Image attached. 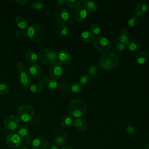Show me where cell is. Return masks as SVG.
<instances>
[{
	"mask_svg": "<svg viewBox=\"0 0 149 149\" xmlns=\"http://www.w3.org/2000/svg\"><path fill=\"white\" fill-rule=\"evenodd\" d=\"M147 10V6L144 3H137L133 9V12L136 17L144 15Z\"/></svg>",
	"mask_w": 149,
	"mask_h": 149,
	"instance_id": "17",
	"label": "cell"
},
{
	"mask_svg": "<svg viewBox=\"0 0 149 149\" xmlns=\"http://www.w3.org/2000/svg\"><path fill=\"white\" fill-rule=\"evenodd\" d=\"M90 28L92 33H93L94 34H98L101 32V29L97 23H91L90 26Z\"/></svg>",
	"mask_w": 149,
	"mask_h": 149,
	"instance_id": "34",
	"label": "cell"
},
{
	"mask_svg": "<svg viewBox=\"0 0 149 149\" xmlns=\"http://www.w3.org/2000/svg\"><path fill=\"white\" fill-rule=\"evenodd\" d=\"M3 125L6 129L13 130L18 127L19 125V119L14 115H8L4 119Z\"/></svg>",
	"mask_w": 149,
	"mask_h": 149,
	"instance_id": "9",
	"label": "cell"
},
{
	"mask_svg": "<svg viewBox=\"0 0 149 149\" xmlns=\"http://www.w3.org/2000/svg\"><path fill=\"white\" fill-rule=\"evenodd\" d=\"M31 7L34 9L40 10L44 8V5L40 2H34L31 4Z\"/></svg>",
	"mask_w": 149,
	"mask_h": 149,
	"instance_id": "37",
	"label": "cell"
},
{
	"mask_svg": "<svg viewBox=\"0 0 149 149\" xmlns=\"http://www.w3.org/2000/svg\"><path fill=\"white\" fill-rule=\"evenodd\" d=\"M137 22H138V19L137 18V17L136 16H133L130 17L129 20H128V24L130 26V27H135L137 24Z\"/></svg>",
	"mask_w": 149,
	"mask_h": 149,
	"instance_id": "36",
	"label": "cell"
},
{
	"mask_svg": "<svg viewBox=\"0 0 149 149\" xmlns=\"http://www.w3.org/2000/svg\"><path fill=\"white\" fill-rule=\"evenodd\" d=\"M17 133L18 135L23 137L24 136L29 135V129L26 126H22L19 127L17 130Z\"/></svg>",
	"mask_w": 149,
	"mask_h": 149,
	"instance_id": "32",
	"label": "cell"
},
{
	"mask_svg": "<svg viewBox=\"0 0 149 149\" xmlns=\"http://www.w3.org/2000/svg\"><path fill=\"white\" fill-rule=\"evenodd\" d=\"M126 45L129 50L134 51L138 50L140 48L141 44L138 40L134 39H129L126 44Z\"/></svg>",
	"mask_w": 149,
	"mask_h": 149,
	"instance_id": "20",
	"label": "cell"
},
{
	"mask_svg": "<svg viewBox=\"0 0 149 149\" xmlns=\"http://www.w3.org/2000/svg\"><path fill=\"white\" fill-rule=\"evenodd\" d=\"M57 81L55 79H48L47 83V86L49 90H53L57 87Z\"/></svg>",
	"mask_w": 149,
	"mask_h": 149,
	"instance_id": "31",
	"label": "cell"
},
{
	"mask_svg": "<svg viewBox=\"0 0 149 149\" xmlns=\"http://www.w3.org/2000/svg\"><path fill=\"white\" fill-rule=\"evenodd\" d=\"M99 62L103 69L111 70L116 68L118 65L119 58L113 52H106L100 56Z\"/></svg>",
	"mask_w": 149,
	"mask_h": 149,
	"instance_id": "1",
	"label": "cell"
},
{
	"mask_svg": "<svg viewBox=\"0 0 149 149\" xmlns=\"http://www.w3.org/2000/svg\"><path fill=\"white\" fill-rule=\"evenodd\" d=\"M34 111L32 106L30 105H23L19 107L17 110V115L20 120L27 122L31 119L34 116Z\"/></svg>",
	"mask_w": 149,
	"mask_h": 149,
	"instance_id": "5",
	"label": "cell"
},
{
	"mask_svg": "<svg viewBox=\"0 0 149 149\" xmlns=\"http://www.w3.org/2000/svg\"><path fill=\"white\" fill-rule=\"evenodd\" d=\"M146 149H149V144H147L146 147Z\"/></svg>",
	"mask_w": 149,
	"mask_h": 149,
	"instance_id": "49",
	"label": "cell"
},
{
	"mask_svg": "<svg viewBox=\"0 0 149 149\" xmlns=\"http://www.w3.org/2000/svg\"><path fill=\"white\" fill-rule=\"evenodd\" d=\"M5 141L9 147L13 148H19L22 144V137L19 135L14 133L8 134L6 137Z\"/></svg>",
	"mask_w": 149,
	"mask_h": 149,
	"instance_id": "8",
	"label": "cell"
},
{
	"mask_svg": "<svg viewBox=\"0 0 149 149\" xmlns=\"http://www.w3.org/2000/svg\"><path fill=\"white\" fill-rule=\"evenodd\" d=\"M50 74L54 79H58L62 76L63 72V67L58 62H55L50 67Z\"/></svg>",
	"mask_w": 149,
	"mask_h": 149,
	"instance_id": "11",
	"label": "cell"
},
{
	"mask_svg": "<svg viewBox=\"0 0 149 149\" xmlns=\"http://www.w3.org/2000/svg\"><path fill=\"white\" fill-rule=\"evenodd\" d=\"M72 123V117L71 115H66L62 118L61 120V124L63 127H66L70 125Z\"/></svg>",
	"mask_w": 149,
	"mask_h": 149,
	"instance_id": "26",
	"label": "cell"
},
{
	"mask_svg": "<svg viewBox=\"0 0 149 149\" xmlns=\"http://www.w3.org/2000/svg\"><path fill=\"white\" fill-rule=\"evenodd\" d=\"M83 88V85L80 82L74 83L71 87V91L74 93H78L82 91Z\"/></svg>",
	"mask_w": 149,
	"mask_h": 149,
	"instance_id": "28",
	"label": "cell"
},
{
	"mask_svg": "<svg viewBox=\"0 0 149 149\" xmlns=\"http://www.w3.org/2000/svg\"><path fill=\"white\" fill-rule=\"evenodd\" d=\"M57 33L61 37L65 36L66 35H67V34L68 33V26H66L65 24H63V25L61 26L58 29Z\"/></svg>",
	"mask_w": 149,
	"mask_h": 149,
	"instance_id": "29",
	"label": "cell"
},
{
	"mask_svg": "<svg viewBox=\"0 0 149 149\" xmlns=\"http://www.w3.org/2000/svg\"><path fill=\"white\" fill-rule=\"evenodd\" d=\"M19 81L22 86L25 88H29L31 86V79L30 76L26 72L20 73L19 76Z\"/></svg>",
	"mask_w": 149,
	"mask_h": 149,
	"instance_id": "16",
	"label": "cell"
},
{
	"mask_svg": "<svg viewBox=\"0 0 149 149\" xmlns=\"http://www.w3.org/2000/svg\"><path fill=\"white\" fill-rule=\"evenodd\" d=\"M16 2L20 5H26L27 3H28L29 1H27V0H19V1H16Z\"/></svg>",
	"mask_w": 149,
	"mask_h": 149,
	"instance_id": "44",
	"label": "cell"
},
{
	"mask_svg": "<svg viewBox=\"0 0 149 149\" xmlns=\"http://www.w3.org/2000/svg\"><path fill=\"white\" fill-rule=\"evenodd\" d=\"M26 58L27 59V60L28 61H29L30 62H31V63H34L37 61V55L33 52L32 51H27L26 53Z\"/></svg>",
	"mask_w": 149,
	"mask_h": 149,
	"instance_id": "27",
	"label": "cell"
},
{
	"mask_svg": "<svg viewBox=\"0 0 149 149\" xmlns=\"http://www.w3.org/2000/svg\"><path fill=\"white\" fill-rule=\"evenodd\" d=\"M125 44L120 42H118L117 43V44L116 45L115 47L114 48L113 50L115 52H122L125 48Z\"/></svg>",
	"mask_w": 149,
	"mask_h": 149,
	"instance_id": "35",
	"label": "cell"
},
{
	"mask_svg": "<svg viewBox=\"0 0 149 149\" xmlns=\"http://www.w3.org/2000/svg\"><path fill=\"white\" fill-rule=\"evenodd\" d=\"M44 88V85L41 83H36L30 86V91L34 93H38L41 91Z\"/></svg>",
	"mask_w": 149,
	"mask_h": 149,
	"instance_id": "25",
	"label": "cell"
},
{
	"mask_svg": "<svg viewBox=\"0 0 149 149\" xmlns=\"http://www.w3.org/2000/svg\"><path fill=\"white\" fill-rule=\"evenodd\" d=\"M15 22L17 26L22 30H24L27 28L28 23L26 20L21 16H18L15 19Z\"/></svg>",
	"mask_w": 149,
	"mask_h": 149,
	"instance_id": "22",
	"label": "cell"
},
{
	"mask_svg": "<svg viewBox=\"0 0 149 149\" xmlns=\"http://www.w3.org/2000/svg\"><path fill=\"white\" fill-rule=\"evenodd\" d=\"M27 35L33 41L39 42L41 41L45 36V31L40 24H31L29 27Z\"/></svg>",
	"mask_w": 149,
	"mask_h": 149,
	"instance_id": "3",
	"label": "cell"
},
{
	"mask_svg": "<svg viewBox=\"0 0 149 149\" xmlns=\"http://www.w3.org/2000/svg\"><path fill=\"white\" fill-rule=\"evenodd\" d=\"M80 38L85 42H91L94 40V34L88 31H84L81 33Z\"/></svg>",
	"mask_w": 149,
	"mask_h": 149,
	"instance_id": "21",
	"label": "cell"
},
{
	"mask_svg": "<svg viewBox=\"0 0 149 149\" xmlns=\"http://www.w3.org/2000/svg\"><path fill=\"white\" fill-rule=\"evenodd\" d=\"M10 90L9 86L6 84H0V95H5L8 93Z\"/></svg>",
	"mask_w": 149,
	"mask_h": 149,
	"instance_id": "33",
	"label": "cell"
},
{
	"mask_svg": "<svg viewBox=\"0 0 149 149\" xmlns=\"http://www.w3.org/2000/svg\"><path fill=\"white\" fill-rule=\"evenodd\" d=\"M16 36L18 38H23L26 37V36H27V33L24 30H19L16 33Z\"/></svg>",
	"mask_w": 149,
	"mask_h": 149,
	"instance_id": "40",
	"label": "cell"
},
{
	"mask_svg": "<svg viewBox=\"0 0 149 149\" xmlns=\"http://www.w3.org/2000/svg\"><path fill=\"white\" fill-rule=\"evenodd\" d=\"M69 17V13L65 8H59L55 13V18L56 20L60 23H66L68 22Z\"/></svg>",
	"mask_w": 149,
	"mask_h": 149,
	"instance_id": "10",
	"label": "cell"
},
{
	"mask_svg": "<svg viewBox=\"0 0 149 149\" xmlns=\"http://www.w3.org/2000/svg\"><path fill=\"white\" fill-rule=\"evenodd\" d=\"M20 149H29L27 146H20Z\"/></svg>",
	"mask_w": 149,
	"mask_h": 149,
	"instance_id": "48",
	"label": "cell"
},
{
	"mask_svg": "<svg viewBox=\"0 0 149 149\" xmlns=\"http://www.w3.org/2000/svg\"><path fill=\"white\" fill-rule=\"evenodd\" d=\"M57 54L56 52L51 48L42 49L38 53V59L40 61L46 65L54 63Z\"/></svg>",
	"mask_w": 149,
	"mask_h": 149,
	"instance_id": "4",
	"label": "cell"
},
{
	"mask_svg": "<svg viewBox=\"0 0 149 149\" xmlns=\"http://www.w3.org/2000/svg\"><path fill=\"white\" fill-rule=\"evenodd\" d=\"M52 140L57 146H63L67 141L66 133L61 129H56L52 133Z\"/></svg>",
	"mask_w": 149,
	"mask_h": 149,
	"instance_id": "7",
	"label": "cell"
},
{
	"mask_svg": "<svg viewBox=\"0 0 149 149\" xmlns=\"http://www.w3.org/2000/svg\"><path fill=\"white\" fill-rule=\"evenodd\" d=\"M65 2V1H64L63 0H58V1H56V3L58 5H62L64 4Z\"/></svg>",
	"mask_w": 149,
	"mask_h": 149,
	"instance_id": "46",
	"label": "cell"
},
{
	"mask_svg": "<svg viewBox=\"0 0 149 149\" xmlns=\"http://www.w3.org/2000/svg\"><path fill=\"white\" fill-rule=\"evenodd\" d=\"M58 62L61 65H66L70 62L71 56L70 54L66 50L60 51L57 54L56 57Z\"/></svg>",
	"mask_w": 149,
	"mask_h": 149,
	"instance_id": "13",
	"label": "cell"
},
{
	"mask_svg": "<svg viewBox=\"0 0 149 149\" xmlns=\"http://www.w3.org/2000/svg\"><path fill=\"white\" fill-rule=\"evenodd\" d=\"M148 58V55L144 51L140 52L136 55V61L139 63L146 62Z\"/></svg>",
	"mask_w": 149,
	"mask_h": 149,
	"instance_id": "24",
	"label": "cell"
},
{
	"mask_svg": "<svg viewBox=\"0 0 149 149\" xmlns=\"http://www.w3.org/2000/svg\"><path fill=\"white\" fill-rule=\"evenodd\" d=\"M65 2L69 7L73 9H77L80 6L81 1L80 0H75V1L66 0Z\"/></svg>",
	"mask_w": 149,
	"mask_h": 149,
	"instance_id": "30",
	"label": "cell"
},
{
	"mask_svg": "<svg viewBox=\"0 0 149 149\" xmlns=\"http://www.w3.org/2000/svg\"><path fill=\"white\" fill-rule=\"evenodd\" d=\"M129 38L127 37V30L126 27H123L121 29L119 35V41L125 44L129 40Z\"/></svg>",
	"mask_w": 149,
	"mask_h": 149,
	"instance_id": "23",
	"label": "cell"
},
{
	"mask_svg": "<svg viewBox=\"0 0 149 149\" xmlns=\"http://www.w3.org/2000/svg\"><path fill=\"white\" fill-rule=\"evenodd\" d=\"M95 48L100 52H106L111 48V44L108 39L104 36H99L94 41Z\"/></svg>",
	"mask_w": 149,
	"mask_h": 149,
	"instance_id": "6",
	"label": "cell"
},
{
	"mask_svg": "<svg viewBox=\"0 0 149 149\" xmlns=\"http://www.w3.org/2000/svg\"><path fill=\"white\" fill-rule=\"evenodd\" d=\"M87 16V10L83 7L77 8L74 13V19L77 21L83 20Z\"/></svg>",
	"mask_w": 149,
	"mask_h": 149,
	"instance_id": "18",
	"label": "cell"
},
{
	"mask_svg": "<svg viewBox=\"0 0 149 149\" xmlns=\"http://www.w3.org/2000/svg\"><path fill=\"white\" fill-rule=\"evenodd\" d=\"M97 70H98L97 66H95V65H92V66H90V68H88V70L89 74L91 76L95 75L97 73Z\"/></svg>",
	"mask_w": 149,
	"mask_h": 149,
	"instance_id": "39",
	"label": "cell"
},
{
	"mask_svg": "<svg viewBox=\"0 0 149 149\" xmlns=\"http://www.w3.org/2000/svg\"><path fill=\"white\" fill-rule=\"evenodd\" d=\"M61 149H73V148L70 146H68V145H66V146H63L62 147Z\"/></svg>",
	"mask_w": 149,
	"mask_h": 149,
	"instance_id": "47",
	"label": "cell"
},
{
	"mask_svg": "<svg viewBox=\"0 0 149 149\" xmlns=\"http://www.w3.org/2000/svg\"><path fill=\"white\" fill-rule=\"evenodd\" d=\"M90 81V76L88 74H84L82 76L80 79V83L83 85L88 83Z\"/></svg>",
	"mask_w": 149,
	"mask_h": 149,
	"instance_id": "38",
	"label": "cell"
},
{
	"mask_svg": "<svg viewBox=\"0 0 149 149\" xmlns=\"http://www.w3.org/2000/svg\"><path fill=\"white\" fill-rule=\"evenodd\" d=\"M17 70L20 73L24 72V70H25V66H24V65L23 63H21V62L18 63L17 65Z\"/></svg>",
	"mask_w": 149,
	"mask_h": 149,
	"instance_id": "41",
	"label": "cell"
},
{
	"mask_svg": "<svg viewBox=\"0 0 149 149\" xmlns=\"http://www.w3.org/2000/svg\"><path fill=\"white\" fill-rule=\"evenodd\" d=\"M73 127L80 132H84L87 129V123L86 122L81 118L75 119L72 123Z\"/></svg>",
	"mask_w": 149,
	"mask_h": 149,
	"instance_id": "15",
	"label": "cell"
},
{
	"mask_svg": "<svg viewBox=\"0 0 149 149\" xmlns=\"http://www.w3.org/2000/svg\"><path fill=\"white\" fill-rule=\"evenodd\" d=\"M87 107L84 101L76 99L72 101L68 107V111L71 116L78 118L83 116L86 112Z\"/></svg>",
	"mask_w": 149,
	"mask_h": 149,
	"instance_id": "2",
	"label": "cell"
},
{
	"mask_svg": "<svg viewBox=\"0 0 149 149\" xmlns=\"http://www.w3.org/2000/svg\"><path fill=\"white\" fill-rule=\"evenodd\" d=\"M48 140L43 136L36 137L33 141V146L34 149H45L48 147Z\"/></svg>",
	"mask_w": 149,
	"mask_h": 149,
	"instance_id": "12",
	"label": "cell"
},
{
	"mask_svg": "<svg viewBox=\"0 0 149 149\" xmlns=\"http://www.w3.org/2000/svg\"><path fill=\"white\" fill-rule=\"evenodd\" d=\"M126 130H127V133L129 134H133L134 132V129L133 127L132 126H127L126 128Z\"/></svg>",
	"mask_w": 149,
	"mask_h": 149,
	"instance_id": "43",
	"label": "cell"
},
{
	"mask_svg": "<svg viewBox=\"0 0 149 149\" xmlns=\"http://www.w3.org/2000/svg\"><path fill=\"white\" fill-rule=\"evenodd\" d=\"M47 149H59V147L57 145H51L47 147Z\"/></svg>",
	"mask_w": 149,
	"mask_h": 149,
	"instance_id": "45",
	"label": "cell"
},
{
	"mask_svg": "<svg viewBox=\"0 0 149 149\" xmlns=\"http://www.w3.org/2000/svg\"><path fill=\"white\" fill-rule=\"evenodd\" d=\"M22 139V141L23 140L24 143H26V144H30L31 142V137L29 135H27L26 136H24Z\"/></svg>",
	"mask_w": 149,
	"mask_h": 149,
	"instance_id": "42",
	"label": "cell"
},
{
	"mask_svg": "<svg viewBox=\"0 0 149 149\" xmlns=\"http://www.w3.org/2000/svg\"><path fill=\"white\" fill-rule=\"evenodd\" d=\"M42 73L41 67L37 64L31 65L29 69V74L30 76L33 79H39Z\"/></svg>",
	"mask_w": 149,
	"mask_h": 149,
	"instance_id": "14",
	"label": "cell"
},
{
	"mask_svg": "<svg viewBox=\"0 0 149 149\" xmlns=\"http://www.w3.org/2000/svg\"><path fill=\"white\" fill-rule=\"evenodd\" d=\"M83 7L84 8H85L86 9H87L88 10H89L90 12H96L98 8V6L97 3H95L94 1H91L85 0L83 1Z\"/></svg>",
	"mask_w": 149,
	"mask_h": 149,
	"instance_id": "19",
	"label": "cell"
}]
</instances>
